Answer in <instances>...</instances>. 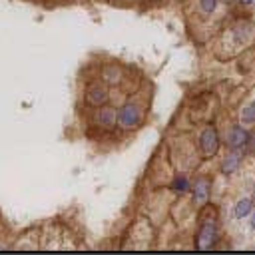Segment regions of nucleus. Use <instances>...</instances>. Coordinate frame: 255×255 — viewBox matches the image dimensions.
<instances>
[{
    "label": "nucleus",
    "mask_w": 255,
    "mask_h": 255,
    "mask_svg": "<svg viewBox=\"0 0 255 255\" xmlns=\"http://www.w3.org/2000/svg\"><path fill=\"white\" fill-rule=\"evenodd\" d=\"M145 122V110L139 102H126L120 110H118V128L124 129V131H131V129H137L141 128V124Z\"/></svg>",
    "instance_id": "1"
},
{
    "label": "nucleus",
    "mask_w": 255,
    "mask_h": 255,
    "mask_svg": "<svg viewBox=\"0 0 255 255\" xmlns=\"http://www.w3.org/2000/svg\"><path fill=\"white\" fill-rule=\"evenodd\" d=\"M219 143H221V139H219V133H217L215 126H205L201 129L199 137H197V147H199L201 155L203 157H213L219 151Z\"/></svg>",
    "instance_id": "2"
},
{
    "label": "nucleus",
    "mask_w": 255,
    "mask_h": 255,
    "mask_svg": "<svg viewBox=\"0 0 255 255\" xmlns=\"http://www.w3.org/2000/svg\"><path fill=\"white\" fill-rule=\"evenodd\" d=\"M217 239V225L213 219H207L199 225V231L195 235V245L197 249H211Z\"/></svg>",
    "instance_id": "3"
},
{
    "label": "nucleus",
    "mask_w": 255,
    "mask_h": 255,
    "mask_svg": "<svg viewBox=\"0 0 255 255\" xmlns=\"http://www.w3.org/2000/svg\"><path fill=\"white\" fill-rule=\"evenodd\" d=\"M118 124V110L112 106H100L94 110V126H98L100 129H112Z\"/></svg>",
    "instance_id": "4"
},
{
    "label": "nucleus",
    "mask_w": 255,
    "mask_h": 255,
    "mask_svg": "<svg viewBox=\"0 0 255 255\" xmlns=\"http://www.w3.org/2000/svg\"><path fill=\"white\" fill-rule=\"evenodd\" d=\"M247 137H249V131H247L243 126L235 124V126H229V129L225 131L223 143H225L229 149H237V151H239V149H243V147H245Z\"/></svg>",
    "instance_id": "5"
},
{
    "label": "nucleus",
    "mask_w": 255,
    "mask_h": 255,
    "mask_svg": "<svg viewBox=\"0 0 255 255\" xmlns=\"http://www.w3.org/2000/svg\"><path fill=\"white\" fill-rule=\"evenodd\" d=\"M191 189V199L195 205H205L209 201V195H211V179L205 177V175H199L193 185H189Z\"/></svg>",
    "instance_id": "6"
},
{
    "label": "nucleus",
    "mask_w": 255,
    "mask_h": 255,
    "mask_svg": "<svg viewBox=\"0 0 255 255\" xmlns=\"http://www.w3.org/2000/svg\"><path fill=\"white\" fill-rule=\"evenodd\" d=\"M86 102L92 106V108H100L108 102V88L104 82H92L88 88H86Z\"/></svg>",
    "instance_id": "7"
},
{
    "label": "nucleus",
    "mask_w": 255,
    "mask_h": 255,
    "mask_svg": "<svg viewBox=\"0 0 255 255\" xmlns=\"http://www.w3.org/2000/svg\"><path fill=\"white\" fill-rule=\"evenodd\" d=\"M239 165H241V155H239V151H237V149H229V153H225V155L221 157L219 171H221L223 175H231V173H235V171L239 169Z\"/></svg>",
    "instance_id": "8"
},
{
    "label": "nucleus",
    "mask_w": 255,
    "mask_h": 255,
    "mask_svg": "<svg viewBox=\"0 0 255 255\" xmlns=\"http://www.w3.org/2000/svg\"><path fill=\"white\" fill-rule=\"evenodd\" d=\"M251 211H253V201L249 197H241L233 205V217L235 219H245V217H249Z\"/></svg>",
    "instance_id": "9"
},
{
    "label": "nucleus",
    "mask_w": 255,
    "mask_h": 255,
    "mask_svg": "<svg viewBox=\"0 0 255 255\" xmlns=\"http://www.w3.org/2000/svg\"><path fill=\"white\" fill-rule=\"evenodd\" d=\"M169 189L173 191V193H185V191H189V179H187V175L185 173H177V175H173V179H171V183H169Z\"/></svg>",
    "instance_id": "10"
},
{
    "label": "nucleus",
    "mask_w": 255,
    "mask_h": 255,
    "mask_svg": "<svg viewBox=\"0 0 255 255\" xmlns=\"http://www.w3.org/2000/svg\"><path fill=\"white\" fill-rule=\"evenodd\" d=\"M241 122L245 124V126H251V124H255V100L253 102H249L247 106H243V110H241Z\"/></svg>",
    "instance_id": "11"
},
{
    "label": "nucleus",
    "mask_w": 255,
    "mask_h": 255,
    "mask_svg": "<svg viewBox=\"0 0 255 255\" xmlns=\"http://www.w3.org/2000/svg\"><path fill=\"white\" fill-rule=\"evenodd\" d=\"M215 6H217V0H199V8L205 14H211L215 10Z\"/></svg>",
    "instance_id": "12"
},
{
    "label": "nucleus",
    "mask_w": 255,
    "mask_h": 255,
    "mask_svg": "<svg viewBox=\"0 0 255 255\" xmlns=\"http://www.w3.org/2000/svg\"><path fill=\"white\" fill-rule=\"evenodd\" d=\"M249 217H251V221H249V227L255 231V207H253V211L249 213Z\"/></svg>",
    "instance_id": "13"
},
{
    "label": "nucleus",
    "mask_w": 255,
    "mask_h": 255,
    "mask_svg": "<svg viewBox=\"0 0 255 255\" xmlns=\"http://www.w3.org/2000/svg\"><path fill=\"white\" fill-rule=\"evenodd\" d=\"M237 2H239V6H243V8H247V6L253 4V0H237Z\"/></svg>",
    "instance_id": "14"
},
{
    "label": "nucleus",
    "mask_w": 255,
    "mask_h": 255,
    "mask_svg": "<svg viewBox=\"0 0 255 255\" xmlns=\"http://www.w3.org/2000/svg\"><path fill=\"white\" fill-rule=\"evenodd\" d=\"M0 249H4V245H2V243H0Z\"/></svg>",
    "instance_id": "15"
},
{
    "label": "nucleus",
    "mask_w": 255,
    "mask_h": 255,
    "mask_svg": "<svg viewBox=\"0 0 255 255\" xmlns=\"http://www.w3.org/2000/svg\"><path fill=\"white\" fill-rule=\"evenodd\" d=\"M253 2H255V0H253Z\"/></svg>",
    "instance_id": "16"
}]
</instances>
